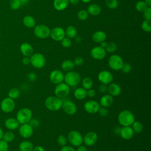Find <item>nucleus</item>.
Returning a JSON list of instances; mask_svg holds the SVG:
<instances>
[{"mask_svg": "<svg viewBox=\"0 0 151 151\" xmlns=\"http://www.w3.org/2000/svg\"><path fill=\"white\" fill-rule=\"evenodd\" d=\"M119 123L123 126H130L135 120L133 113L128 110H124L118 115Z\"/></svg>", "mask_w": 151, "mask_h": 151, "instance_id": "f257e3e1", "label": "nucleus"}, {"mask_svg": "<svg viewBox=\"0 0 151 151\" xmlns=\"http://www.w3.org/2000/svg\"><path fill=\"white\" fill-rule=\"evenodd\" d=\"M63 100L61 99L57 96H49L48 97L44 102L45 107L51 111H58L59 110L63 105Z\"/></svg>", "mask_w": 151, "mask_h": 151, "instance_id": "f03ea898", "label": "nucleus"}, {"mask_svg": "<svg viewBox=\"0 0 151 151\" xmlns=\"http://www.w3.org/2000/svg\"><path fill=\"white\" fill-rule=\"evenodd\" d=\"M32 112L29 108H22L17 113V120L19 124H27L32 119Z\"/></svg>", "mask_w": 151, "mask_h": 151, "instance_id": "7ed1b4c3", "label": "nucleus"}, {"mask_svg": "<svg viewBox=\"0 0 151 151\" xmlns=\"http://www.w3.org/2000/svg\"><path fill=\"white\" fill-rule=\"evenodd\" d=\"M81 78L80 75L76 71H70L65 74L64 77L65 83L69 86H76L78 85L81 81Z\"/></svg>", "mask_w": 151, "mask_h": 151, "instance_id": "20e7f679", "label": "nucleus"}, {"mask_svg": "<svg viewBox=\"0 0 151 151\" xmlns=\"http://www.w3.org/2000/svg\"><path fill=\"white\" fill-rule=\"evenodd\" d=\"M109 65L113 70L119 71L122 70L124 62L122 58L117 54L111 55L109 59Z\"/></svg>", "mask_w": 151, "mask_h": 151, "instance_id": "39448f33", "label": "nucleus"}, {"mask_svg": "<svg viewBox=\"0 0 151 151\" xmlns=\"http://www.w3.org/2000/svg\"><path fill=\"white\" fill-rule=\"evenodd\" d=\"M30 63L36 68H41L45 64V58L41 53L32 54L30 56Z\"/></svg>", "mask_w": 151, "mask_h": 151, "instance_id": "423d86ee", "label": "nucleus"}, {"mask_svg": "<svg viewBox=\"0 0 151 151\" xmlns=\"http://www.w3.org/2000/svg\"><path fill=\"white\" fill-rule=\"evenodd\" d=\"M70 91V86H68L66 83L62 82L60 84H57L54 89V94L55 96L62 99L66 97L69 94Z\"/></svg>", "mask_w": 151, "mask_h": 151, "instance_id": "0eeeda50", "label": "nucleus"}, {"mask_svg": "<svg viewBox=\"0 0 151 151\" xmlns=\"http://www.w3.org/2000/svg\"><path fill=\"white\" fill-rule=\"evenodd\" d=\"M68 140L69 142L74 146H79L83 142V137L81 134L76 130H72L68 134Z\"/></svg>", "mask_w": 151, "mask_h": 151, "instance_id": "6e6552de", "label": "nucleus"}, {"mask_svg": "<svg viewBox=\"0 0 151 151\" xmlns=\"http://www.w3.org/2000/svg\"><path fill=\"white\" fill-rule=\"evenodd\" d=\"M35 35L40 39L47 38L50 36V29L49 27L44 25H38L36 26L34 30Z\"/></svg>", "mask_w": 151, "mask_h": 151, "instance_id": "1a4fd4ad", "label": "nucleus"}, {"mask_svg": "<svg viewBox=\"0 0 151 151\" xmlns=\"http://www.w3.org/2000/svg\"><path fill=\"white\" fill-rule=\"evenodd\" d=\"M15 106V102L13 99L6 97L4 99L1 103V109L4 113H11L13 111Z\"/></svg>", "mask_w": 151, "mask_h": 151, "instance_id": "9d476101", "label": "nucleus"}, {"mask_svg": "<svg viewBox=\"0 0 151 151\" xmlns=\"http://www.w3.org/2000/svg\"><path fill=\"white\" fill-rule=\"evenodd\" d=\"M50 35L51 36V38L55 41H61L65 37V31L63 28L57 27L52 28L51 30H50Z\"/></svg>", "mask_w": 151, "mask_h": 151, "instance_id": "9b49d317", "label": "nucleus"}, {"mask_svg": "<svg viewBox=\"0 0 151 151\" xmlns=\"http://www.w3.org/2000/svg\"><path fill=\"white\" fill-rule=\"evenodd\" d=\"M90 54L93 58L97 60H101L105 58L106 55V51L105 48H103L100 46H97L91 50Z\"/></svg>", "mask_w": 151, "mask_h": 151, "instance_id": "f8f14e48", "label": "nucleus"}, {"mask_svg": "<svg viewBox=\"0 0 151 151\" xmlns=\"http://www.w3.org/2000/svg\"><path fill=\"white\" fill-rule=\"evenodd\" d=\"M97 78L99 81L102 84L107 85L112 82L113 80V76L110 71L103 70L99 73Z\"/></svg>", "mask_w": 151, "mask_h": 151, "instance_id": "ddd939ff", "label": "nucleus"}, {"mask_svg": "<svg viewBox=\"0 0 151 151\" xmlns=\"http://www.w3.org/2000/svg\"><path fill=\"white\" fill-rule=\"evenodd\" d=\"M64 76L63 73L58 70H53L50 73L49 76L50 81L56 85L62 83L64 80Z\"/></svg>", "mask_w": 151, "mask_h": 151, "instance_id": "4468645a", "label": "nucleus"}, {"mask_svg": "<svg viewBox=\"0 0 151 151\" xmlns=\"http://www.w3.org/2000/svg\"><path fill=\"white\" fill-rule=\"evenodd\" d=\"M100 107L99 103L95 100L87 101L84 104V109L85 111L90 114L97 113Z\"/></svg>", "mask_w": 151, "mask_h": 151, "instance_id": "2eb2a0df", "label": "nucleus"}, {"mask_svg": "<svg viewBox=\"0 0 151 151\" xmlns=\"http://www.w3.org/2000/svg\"><path fill=\"white\" fill-rule=\"evenodd\" d=\"M61 107L63 111L69 115H73L77 111V106L76 104L70 100H67L63 102Z\"/></svg>", "mask_w": 151, "mask_h": 151, "instance_id": "dca6fc26", "label": "nucleus"}, {"mask_svg": "<svg viewBox=\"0 0 151 151\" xmlns=\"http://www.w3.org/2000/svg\"><path fill=\"white\" fill-rule=\"evenodd\" d=\"M19 134L24 138H29L33 134V128L28 124H22L19 128Z\"/></svg>", "mask_w": 151, "mask_h": 151, "instance_id": "f3484780", "label": "nucleus"}, {"mask_svg": "<svg viewBox=\"0 0 151 151\" xmlns=\"http://www.w3.org/2000/svg\"><path fill=\"white\" fill-rule=\"evenodd\" d=\"M97 134L94 132H89L87 133L83 137V142L86 145L91 146L94 145L97 140Z\"/></svg>", "mask_w": 151, "mask_h": 151, "instance_id": "a211bd4d", "label": "nucleus"}, {"mask_svg": "<svg viewBox=\"0 0 151 151\" xmlns=\"http://www.w3.org/2000/svg\"><path fill=\"white\" fill-rule=\"evenodd\" d=\"M133 134L134 132L130 126H123L120 129V135L125 140L130 139L133 136Z\"/></svg>", "mask_w": 151, "mask_h": 151, "instance_id": "6ab92c4d", "label": "nucleus"}, {"mask_svg": "<svg viewBox=\"0 0 151 151\" xmlns=\"http://www.w3.org/2000/svg\"><path fill=\"white\" fill-rule=\"evenodd\" d=\"M20 50L25 57H30L33 54L34 51L31 45L27 42H24L21 45Z\"/></svg>", "mask_w": 151, "mask_h": 151, "instance_id": "aec40b11", "label": "nucleus"}, {"mask_svg": "<svg viewBox=\"0 0 151 151\" xmlns=\"http://www.w3.org/2000/svg\"><path fill=\"white\" fill-rule=\"evenodd\" d=\"M113 103V97L110 94L103 96L100 99V106L104 107H109Z\"/></svg>", "mask_w": 151, "mask_h": 151, "instance_id": "412c9836", "label": "nucleus"}, {"mask_svg": "<svg viewBox=\"0 0 151 151\" xmlns=\"http://www.w3.org/2000/svg\"><path fill=\"white\" fill-rule=\"evenodd\" d=\"M107 91L111 96H117L121 93V88L118 84L111 83L107 87Z\"/></svg>", "mask_w": 151, "mask_h": 151, "instance_id": "4be33fe9", "label": "nucleus"}, {"mask_svg": "<svg viewBox=\"0 0 151 151\" xmlns=\"http://www.w3.org/2000/svg\"><path fill=\"white\" fill-rule=\"evenodd\" d=\"M19 122L17 119L10 117L7 119L5 122V127L9 130H15L19 127Z\"/></svg>", "mask_w": 151, "mask_h": 151, "instance_id": "5701e85b", "label": "nucleus"}, {"mask_svg": "<svg viewBox=\"0 0 151 151\" xmlns=\"http://www.w3.org/2000/svg\"><path fill=\"white\" fill-rule=\"evenodd\" d=\"M69 4L68 0H54L53 5L57 11L64 10Z\"/></svg>", "mask_w": 151, "mask_h": 151, "instance_id": "b1692460", "label": "nucleus"}, {"mask_svg": "<svg viewBox=\"0 0 151 151\" xmlns=\"http://www.w3.org/2000/svg\"><path fill=\"white\" fill-rule=\"evenodd\" d=\"M106 38V34L104 31H97L92 35V39L93 41L97 43H100L105 41Z\"/></svg>", "mask_w": 151, "mask_h": 151, "instance_id": "393cba45", "label": "nucleus"}, {"mask_svg": "<svg viewBox=\"0 0 151 151\" xmlns=\"http://www.w3.org/2000/svg\"><path fill=\"white\" fill-rule=\"evenodd\" d=\"M101 7L96 4H91L88 5L87 8L88 14L91 15H98L101 12Z\"/></svg>", "mask_w": 151, "mask_h": 151, "instance_id": "a878e982", "label": "nucleus"}, {"mask_svg": "<svg viewBox=\"0 0 151 151\" xmlns=\"http://www.w3.org/2000/svg\"><path fill=\"white\" fill-rule=\"evenodd\" d=\"M20 151H32L34 146L32 143L28 140H24L20 143L19 145Z\"/></svg>", "mask_w": 151, "mask_h": 151, "instance_id": "bb28decb", "label": "nucleus"}, {"mask_svg": "<svg viewBox=\"0 0 151 151\" xmlns=\"http://www.w3.org/2000/svg\"><path fill=\"white\" fill-rule=\"evenodd\" d=\"M74 96L78 100H83L87 96V91L83 87L77 88L74 92Z\"/></svg>", "mask_w": 151, "mask_h": 151, "instance_id": "cd10ccee", "label": "nucleus"}, {"mask_svg": "<svg viewBox=\"0 0 151 151\" xmlns=\"http://www.w3.org/2000/svg\"><path fill=\"white\" fill-rule=\"evenodd\" d=\"M77 31L76 28L73 25L68 26L66 28V30L65 31V35L69 38H75L77 35Z\"/></svg>", "mask_w": 151, "mask_h": 151, "instance_id": "c85d7f7f", "label": "nucleus"}, {"mask_svg": "<svg viewBox=\"0 0 151 151\" xmlns=\"http://www.w3.org/2000/svg\"><path fill=\"white\" fill-rule=\"evenodd\" d=\"M74 64L73 61L69 60H64L62 64H61V68L63 70L65 71H71L74 67Z\"/></svg>", "mask_w": 151, "mask_h": 151, "instance_id": "c756f323", "label": "nucleus"}, {"mask_svg": "<svg viewBox=\"0 0 151 151\" xmlns=\"http://www.w3.org/2000/svg\"><path fill=\"white\" fill-rule=\"evenodd\" d=\"M24 25L28 28H33L35 26V21L33 17L31 16H25L23 19Z\"/></svg>", "mask_w": 151, "mask_h": 151, "instance_id": "7c9ffc66", "label": "nucleus"}, {"mask_svg": "<svg viewBox=\"0 0 151 151\" xmlns=\"http://www.w3.org/2000/svg\"><path fill=\"white\" fill-rule=\"evenodd\" d=\"M81 84L83 88L86 90H88L91 88L93 85V83L92 80L90 77H85L81 81Z\"/></svg>", "mask_w": 151, "mask_h": 151, "instance_id": "2f4dec72", "label": "nucleus"}, {"mask_svg": "<svg viewBox=\"0 0 151 151\" xmlns=\"http://www.w3.org/2000/svg\"><path fill=\"white\" fill-rule=\"evenodd\" d=\"M132 129L134 132L136 133H141L143 131V126L142 123L139 121H134V122L132 123Z\"/></svg>", "mask_w": 151, "mask_h": 151, "instance_id": "473e14b6", "label": "nucleus"}, {"mask_svg": "<svg viewBox=\"0 0 151 151\" xmlns=\"http://www.w3.org/2000/svg\"><path fill=\"white\" fill-rule=\"evenodd\" d=\"M3 140L5 141L6 142H11L13 141L15 139V135L14 133L11 131H8L5 132L2 136Z\"/></svg>", "mask_w": 151, "mask_h": 151, "instance_id": "72a5a7b5", "label": "nucleus"}, {"mask_svg": "<svg viewBox=\"0 0 151 151\" xmlns=\"http://www.w3.org/2000/svg\"><path fill=\"white\" fill-rule=\"evenodd\" d=\"M20 95V92L18 89L16 88H13L9 90L8 91V97L12 99H15L19 97Z\"/></svg>", "mask_w": 151, "mask_h": 151, "instance_id": "f704fd0d", "label": "nucleus"}, {"mask_svg": "<svg viewBox=\"0 0 151 151\" xmlns=\"http://www.w3.org/2000/svg\"><path fill=\"white\" fill-rule=\"evenodd\" d=\"M147 7H149L147 4L145 2V1H138L135 5L136 9L139 12H143Z\"/></svg>", "mask_w": 151, "mask_h": 151, "instance_id": "c9c22d12", "label": "nucleus"}, {"mask_svg": "<svg viewBox=\"0 0 151 151\" xmlns=\"http://www.w3.org/2000/svg\"><path fill=\"white\" fill-rule=\"evenodd\" d=\"M117 48V46L115 42H110L107 43L106 47L105 48V50L107 52H109L110 53L114 52Z\"/></svg>", "mask_w": 151, "mask_h": 151, "instance_id": "e433bc0d", "label": "nucleus"}, {"mask_svg": "<svg viewBox=\"0 0 151 151\" xmlns=\"http://www.w3.org/2000/svg\"><path fill=\"white\" fill-rule=\"evenodd\" d=\"M142 29L147 32H149L151 31V25H150V20H145L141 25Z\"/></svg>", "mask_w": 151, "mask_h": 151, "instance_id": "4c0bfd02", "label": "nucleus"}, {"mask_svg": "<svg viewBox=\"0 0 151 151\" xmlns=\"http://www.w3.org/2000/svg\"><path fill=\"white\" fill-rule=\"evenodd\" d=\"M106 6L110 9H116L118 6L117 0H106Z\"/></svg>", "mask_w": 151, "mask_h": 151, "instance_id": "58836bf2", "label": "nucleus"}, {"mask_svg": "<svg viewBox=\"0 0 151 151\" xmlns=\"http://www.w3.org/2000/svg\"><path fill=\"white\" fill-rule=\"evenodd\" d=\"M88 14L87 11H86L84 9L79 11L77 14V17L81 21L86 20L88 18Z\"/></svg>", "mask_w": 151, "mask_h": 151, "instance_id": "ea45409f", "label": "nucleus"}, {"mask_svg": "<svg viewBox=\"0 0 151 151\" xmlns=\"http://www.w3.org/2000/svg\"><path fill=\"white\" fill-rule=\"evenodd\" d=\"M67 137L64 134H60L58 136L57 141V143H58L59 145L64 146L67 143Z\"/></svg>", "mask_w": 151, "mask_h": 151, "instance_id": "a19ab883", "label": "nucleus"}, {"mask_svg": "<svg viewBox=\"0 0 151 151\" xmlns=\"http://www.w3.org/2000/svg\"><path fill=\"white\" fill-rule=\"evenodd\" d=\"M21 4L19 0H11L10 2V7L13 10L18 9Z\"/></svg>", "mask_w": 151, "mask_h": 151, "instance_id": "79ce46f5", "label": "nucleus"}, {"mask_svg": "<svg viewBox=\"0 0 151 151\" xmlns=\"http://www.w3.org/2000/svg\"><path fill=\"white\" fill-rule=\"evenodd\" d=\"M61 45L64 48H69L71 45V41L68 37H64L61 41Z\"/></svg>", "mask_w": 151, "mask_h": 151, "instance_id": "37998d69", "label": "nucleus"}, {"mask_svg": "<svg viewBox=\"0 0 151 151\" xmlns=\"http://www.w3.org/2000/svg\"><path fill=\"white\" fill-rule=\"evenodd\" d=\"M143 18L145 20L151 19V8L150 6L147 7L143 12Z\"/></svg>", "mask_w": 151, "mask_h": 151, "instance_id": "c03bdc74", "label": "nucleus"}, {"mask_svg": "<svg viewBox=\"0 0 151 151\" xmlns=\"http://www.w3.org/2000/svg\"><path fill=\"white\" fill-rule=\"evenodd\" d=\"M8 143L3 140H0V151H8Z\"/></svg>", "mask_w": 151, "mask_h": 151, "instance_id": "a18cd8bd", "label": "nucleus"}, {"mask_svg": "<svg viewBox=\"0 0 151 151\" xmlns=\"http://www.w3.org/2000/svg\"><path fill=\"white\" fill-rule=\"evenodd\" d=\"M132 67L131 65L129 63H124L122 68V70L124 73H129L131 71Z\"/></svg>", "mask_w": 151, "mask_h": 151, "instance_id": "49530a36", "label": "nucleus"}, {"mask_svg": "<svg viewBox=\"0 0 151 151\" xmlns=\"http://www.w3.org/2000/svg\"><path fill=\"white\" fill-rule=\"evenodd\" d=\"M97 112L99 113V115L101 117H105L108 114V110L104 107H100Z\"/></svg>", "mask_w": 151, "mask_h": 151, "instance_id": "de8ad7c7", "label": "nucleus"}, {"mask_svg": "<svg viewBox=\"0 0 151 151\" xmlns=\"http://www.w3.org/2000/svg\"><path fill=\"white\" fill-rule=\"evenodd\" d=\"M73 63H74V65H76L77 66H80L83 64L84 59L81 57H77L74 58Z\"/></svg>", "mask_w": 151, "mask_h": 151, "instance_id": "09e8293b", "label": "nucleus"}, {"mask_svg": "<svg viewBox=\"0 0 151 151\" xmlns=\"http://www.w3.org/2000/svg\"><path fill=\"white\" fill-rule=\"evenodd\" d=\"M28 124L32 128H36V127H37L39 126L40 122H39L38 120H37L36 119H31V120L29 121V122L28 123Z\"/></svg>", "mask_w": 151, "mask_h": 151, "instance_id": "8fccbe9b", "label": "nucleus"}, {"mask_svg": "<svg viewBox=\"0 0 151 151\" xmlns=\"http://www.w3.org/2000/svg\"><path fill=\"white\" fill-rule=\"evenodd\" d=\"M99 91L101 93H105L107 91V85L104 84H102L100 85L99 87Z\"/></svg>", "mask_w": 151, "mask_h": 151, "instance_id": "3c124183", "label": "nucleus"}, {"mask_svg": "<svg viewBox=\"0 0 151 151\" xmlns=\"http://www.w3.org/2000/svg\"><path fill=\"white\" fill-rule=\"evenodd\" d=\"M60 151H76V150L73 147L70 146H64L61 149Z\"/></svg>", "mask_w": 151, "mask_h": 151, "instance_id": "603ef678", "label": "nucleus"}, {"mask_svg": "<svg viewBox=\"0 0 151 151\" xmlns=\"http://www.w3.org/2000/svg\"><path fill=\"white\" fill-rule=\"evenodd\" d=\"M96 95V91L94 89L90 88L88 89V91H87V96H88L90 97H93Z\"/></svg>", "mask_w": 151, "mask_h": 151, "instance_id": "864d4df0", "label": "nucleus"}, {"mask_svg": "<svg viewBox=\"0 0 151 151\" xmlns=\"http://www.w3.org/2000/svg\"><path fill=\"white\" fill-rule=\"evenodd\" d=\"M22 62L24 65H28L30 64V58L29 57H25L22 58Z\"/></svg>", "mask_w": 151, "mask_h": 151, "instance_id": "5fc2aeb1", "label": "nucleus"}, {"mask_svg": "<svg viewBox=\"0 0 151 151\" xmlns=\"http://www.w3.org/2000/svg\"><path fill=\"white\" fill-rule=\"evenodd\" d=\"M32 151H45V149L42 146H37L34 147Z\"/></svg>", "mask_w": 151, "mask_h": 151, "instance_id": "6e6d98bb", "label": "nucleus"}, {"mask_svg": "<svg viewBox=\"0 0 151 151\" xmlns=\"http://www.w3.org/2000/svg\"><path fill=\"white\" fill-rule=\"evenodd\" d=\"M77 151H88L87 148L84 146H79L77 149Z\"/></svg>", "mask_w": 151, "mask_h": 151, "instance_id": "4d7b16f0", "label": "nucleus"}, {"mask_svg": "<svg viewBox=\"0 0 151 151\" xmlns=\"http://www.w3.org/2000/svg\"><path fill=\"white\" fill-rule=\"evenodd\" d=\"M28 78L31 80H34L36 78V75L32 73H31L28 74Z\"/></svg>", "mask_w": 151, "mask_h": 151, "instance_id": "13d9d810", "label": "nucleus"}, {"mask_svg": "<svg viewBox=\"0 0 151 151\" xmlns=\"http://www.w3.org/2000/svg\"><path fill=\"white\" fill-rule=\"evenodd\" d=\"M68 1L73 5H77V4H78L80 0H68Z\"/></svg>", "mask_w": 151, "mask_h": 151, "instance_id": "bf43d9fd", "label": "nucleus"}, {"mask_svg": "<svg viewBox=\"0 0 151 151\" xmlns=\"http://www.w3.org/2000/svg\"><path fill=\"white\" fill-rule=\"evenodd\" d=\"M100 47L103 48H105L106 47V46H107V43L105 41L100 42Z\"/></svg>", "mask_w": 151, "mask_h": 151, "instance_id": "052dcab7", "label": "nucleus"}, {"mask_svg": "<svg viewBox=\"0 0 151 151\" xmlns=\"http://www.w3.org/2000/svg\"><path fill=\"white\" fill-rule=\"evenodd\" d=\"M19 1H20V2H21V5H25V4L28 2V0H19Z\"/></svg>", "mask_w": 151, "mask_h": 151, "instance_id": "680f3d73", "label": "nucleus"}, {"mask_svg": "<svg viewBox=\"0 0 151 151\" xmlns=\"http://www.w3.org/2000/svg\"><path fill=\"white\" fill-rule=\"evenodd\" d=\"M145 2L147 4L148 6H151V0H145Z\"/></svg>", "mask_w": 151, "mask_h": 151, "instance_id": "e2e57ef3", "label": "nucleus"}, {"mask_svg": "<svg viewBox=\"0 0 151 151\" xmlns=\"http://www.w3.org/2000/svg\"><path fill=\"white\" fill-rule=\"evenodd\" d=\"M3 134H4V132H3V130H2L1 127H0V140H1L2 139V136H3Z\"/></svg>", "mask_w": 151, "mask_h": 151, "instance_id": "0e129e2a", "label": "nucleus"}, {"mask_svg": "<svg viewBox=\"0 0 151 151\" xmlns=\"http://www.w3.org/2000/svg\"><path fill=\"white\" fill-rule=\"evenodd\" d=\"M81 1L84 3H87V2H89L91 0H81Z\"/></svg>", "mask_w": 151, "mask_h": 151, "instance_id": "69168bd1", "label": "nucleus"}]
</instances>
